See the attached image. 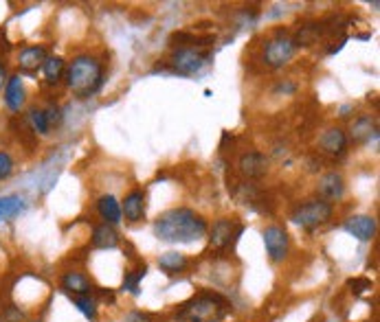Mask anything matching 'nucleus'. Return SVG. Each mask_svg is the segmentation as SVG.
Here are the masks:
<instances>
[{"label":"nucleus","mask_w":380,"mask_h":322,"mask_svg":"<svg viewBox=\"0 0 380 322\" xmlns=\"http://www.w3.org/2000/svg\"><path fill=\"white\" fill-rule=\"evenodd\" d=\"M209 232L207 219L191 209H169L154 222V235L169 244H194Z\"/></svg>","instance_id":"nucleus-1"},{"label":"nucleus","mask_w":380,"mask_h":322,"mask_svg":"<svg viewBox=\"0 0 380 322\" xmlns=\"http://www.w3.org/2000/svg\"><path fill=\"white\" fill-rule=\"evenodd\" d=\"M66 85L79 99L93 97L104 85V64L93 55H77L66 68Z\"/></svg>","instance_id":"nucleus-2"},{"label":"nucleus","mask_w":380,"mask_h":322,"mask_svg":"<svg viewBox=\"0 0 380 322\" xmlns=\"http://www.w3.org/2000/svg\"><path fill=\"white\" fill-rule=\"evenodd\" d=\"M229 311V303L220 294L200 291L194 298L181 305L176 320L179 322H222Z\"/></svg>","instance_id":"nucleus-3"},{"label":"nucleus","mask_w":380,"mask_h":322,"mask_svg":"<svg viewBox=\"0 0 380 322\" xmlns=\"http://www.w3.org/2000/svg\"><path fill=\"white\" fill-rule=\"evenodd\" d=\"M332 215H334L332 204L314 197V199H306L299 204V207H295V211L290 213V219L306 230H312V228L328 224L332 219Z\"/></svg>","instance_id":"nucleus-4"},{"label":"nucleus","mask_w":380,"mask_h":322,"mask_svg":"<svg viewBox=\"0 0 380 322\" xmlns=\"http://www.w3.org/2000/svg\"><path fill=\"white\" fill-rule=\"evenodd\" d=\"M211 55L207 51H200V48H191V46H183V48H176L169 57V66L176 75H183V77H191L196 73L202 71L204 64H209Z\"/></svg>","instance_id":"nucleus-5"},{"label":"nucleus","mask_w":380,"mask_h":322,"mask_svg":"<svg viewBox=\"0 0 380 322\" xmlns=\"http://www.w3.org/2000/svg\"><path fill=\"white\" fill-rule=\"evenodd\" d=\"M297 53V44L290 36L286 33H277L275 38H271L266 44H264V53H261V60H264L266 66L271 68H281L286 66L292 57Z\"/></svg>","instance_id":"nucleus-6"},{"label":"nucleus","mask_w":380,"mask_h":322,"mask_svg":"<svg viewBox=\"0 0 380 322\" xmlns=\"http://www.w3.org/2000/svg\"><path fill=\"white\" fill-rule=\"evenodd\" d=\"M261 237H264V246H266V254L271 261L279 263L288 256V250H290V237L284 226H269L261 232Z\"/></svg>","instance_id":"nucleus-7"},{"label":"nucleus","mask_w":380,"mask_h":322,"mask_svg":"<svg viewBox=\"0 0 380 322\" xmlns=\"http://www.w3.org/2000/svg\"><path fill=\"white\" fill-rule=\"evenodd\" d=\"M238 169H240V173L244 175V178L259 180V178H264V175L269 173L271 160H269L266 154H261V152H246V154L240 156Z\"/></svg>","instance_id":"nucleus-8"},{"label":"nucleus","mask_w":380,"mask_h":322,"mask_svg":"<svg viewBox=\"0 0 380 322\" xmlns=\"http://www.w3.org/2000/svg\"><path fill=\"white\" fill-rule=\"evenodd\" d=\"M242 232V228L238 226L236 219L231 217H222L214 224V228L209 230V246L216 248V250H222L231 244L233 237H238Z\"/></svg>","instance_id":"nucleus-9"},{"label":"nucleus","mask_w":380,"mask_h":322,"mask_svg":"<svg viewBox=\"0 0 380 322\" xmlns=\"http://www.w3.org/2000/svg\"><path fill=\"white\" fill-rule=\"evenodd\" d=\"M347 132L343 128H328L319 138V150L330 158H341L347 150Z\"/></svg>","instance_id":"nucleus-10"},{"label":"nucleus","mask_w":380,"mask_h":322,"mask_svg":"<svg viewBox=\"0 0 380 322\" xmlns=\"http://www.w3.org/2000/svg\"><path fill=\"white\" fill-rule=\"evenodd\" d=\"M316 193H319V199H324V202H336L343 197L345 193V180H343V175L339 171H328L324 173L319 178L316 182Z\"/></svg>","instance_id":"nucleus-11"},{"label":"nucleus","mask_w":380,"mask_h":322,"mask_svg":"<svg viewBox=\"0 0 380 322\" xmlns=\"http://www.w3.org/2000/svg\"><path fill=\"white\" fill-rule=\"evenodd\" d=\"M121 217H126L132 224L145 219V191L143 189H134L126 195L121 204Z\"/></svg>","instance_id":"nucleus-12"},{"label":"nucleus","mask_w":380,"mask_h":322,"mask_svg":"<svg viewBox=\"0 0 380 322\" xmlns=\"http://www.w3.org/2000/svg\"><path fill=\"white\" fill-rule=\"evenodd\" d=\"M345 230L359 242H369L376 235V219L371 215H352L345 222Z\"/></svg>","instance_id":"nucleus-13"},{"label":"nucleus","mask_w":380,"mask_h":322,"mask_svg":"<svg viewBox=\"0 0 380 322\" xmlns=\"http://www.w3.org/2000/svg\"><path fill=\"white\" fill-rule=\"evenodd\" d=\"M46 57H49V53H46V48L40 46V44H36V46H24V48L20 51V55H18V66H20V71H24V73H36L38 68H42V64L46 62Z\"/></svg>","instance_id":"nucleus-14"},{"label":"nucleus","mask_w":380,"mask_h":322,"mask_svg":"<svg viewBox=\"0 0 380 322\" xmlns=\"http://www.w3.org/2000/svg\"><path fill=\"white\" fill-rule=\"evenodd\" d=\"M60 285H62V289L66 291V294H71L73 298H77V296H91V291H93L91 281L86 279L81 272H75V270L62 274Z\"/></svg>","instance_id":"nucleus-15"},{"label":"nucleus","mask_w":380,"mask_h":322,"mask_svg":"<svg viewBox=\"0 0 380 322\" xmlns=\"http://www.w3.org/2000/svg\"><path fill=\"white\" fill-rule=\"evenodd\" d=\"M26 103V93H24V83L20 75H11L5 83V105L11 112H20Z\"/></svg>","instance_id":"nucleus-16"},{"label":"nucleus","mask_w":380,"mask_h":322,"mask_svg":"<svg viewBox=\"0 0 380 322\" xmlns=\"http://www.w3.org/2000/svg\"><path fill=\"white\" fill-rule=\"evenodd\" d=\"M371 136H376V121L371 119V116H359V119L349 125L347 140H352L354 145H363L367 140H371Z\"/></svg>","instance_id":"nucleus-17"},{"label":"nucleus","mask_w":380,"mask_h":322,"mask_svg":"<svg viewBox=\"0 0 380 322\" xmlns=\"http://www.w3.org/2000/svg\"><path fill=\"white\" fill-rule=\"evenodd\" d=\"M119 246V232L114 230V226L110 224H99L93 230V248L99 250H108V248H116Z\"/></svg>","instance_id":"nucleus-18"},{"label":"nucleus","mask_w":380,"mask_h":322,"mask_svg":"<svg viewBox=\"0 0 380 322\" xmlns=\"http://www.w3.org/2000/svg\"><path fill=\"white\" fill-rule=\"evenodd\" d=\"M97 213L106 224H119L121 222V204L116 202L114 195H101L97 199Z\"/></svg>","instance_id":"nucleus-19"},{"label":"nucleus","mask_w":380,"mask_h":322,"mask_svg":"<svg viewBox=\"0 0 380 322\" xmlns=\"http://www.w3.org/2000/svg\"><path fill=\"white\" fill-rule=\"evenodd\" d=\"M26 204L20 195H3L0 197V222H9L24 213Z\"/></svg>","instance_id":"nucleus-20"},{"label":"nucleus","mask_w":380,"mask_h":322,"mask_svg":"<svg viewBox=\"0 0 380 322\" xmlns=\"http://www.w3.org/2000/svg\"><path fill=\"white\" fill-rule=\"evenodd\" d=\"M64 60L60 55H49L46 57V62L42 64V73H44V79L49 85H55V83H60V79L64 77Z\"/></svg>","instance_id":"nucleus-21"},{"label":"nucleus","mask_w":380,"mask_h":322,"mask_svg":"<svg viewBox=\"0 0 380 322\" xmlns=\"http://www.w3.org/2000/svg\"><path fill=\"white\" fill-rule=\"evenodd\" d=\"M187 266V256L181 252H165L159 256V268L167 274H176Z\"/></svg>","instance_id":"nucleus-22"},{"label":"nucleus","mask_w":380,"mask_h":322,"mask_svg":"<svg viewBox=\"0 0 380 322\" xmlns=\"http://www.w3.org/2000/svg\"><path fill=\"white\" fill-rule=\"evenodd\" d=\"M29 121H31L34 132H38L42 136H46L51 132V128H53L51 119H49V112L44 108H34L31 112H29Z\"/></svg>","instance_id":"nucleus-23"},{"label":"nucleus","mask_w":380,"mask_h":322,"mask_svg":"<svg viewBox=\"0 0 380 322\" xmlns=\"http://www.w3.org/2000/svg\"><path fill=\"white\" fill-rule=\"evenodd\" d=\"M145 272H148V266H145V263H143L141 268H136V270L128 272V274H126V279H124V289L136 296V294H139V283H141V279L145 276Z\"/></svg>","instance_id":"nucleus-24"},{"label":"nucleus","mask_w":380,"mask_h":322,"mask_svg":"<svg viewBox=\"0 0 380 322\" xmlns=\"http://www.w3.org/2000/svg\"><path fill=\"white\" fill-rule=\"evenodd\" d=\"M73 305L89 318V320H97V303L91 298V296H77V298H73Z\"/></svg>","instance_id":"nucleus-25"},{"label":"nucleus","mask_w":380,"mask_h":322,"mask_svg":"<svg viewBox=\"0 0 380 322\" xmlns=\"http://www.w3.org/2000/svg\"><path fill=\"white\" fill-rule=\"evenodd\" d=\"M14 167H16V162H14L11 154L0 152V180H7L9 175L14 173Z\"/></svg>","instance_id":"nucleus-26"},{"label":"nucleus","mask_w":380,"mask_h":322,"mask_svg":"<svg viewBox=\"0 0 380 322\" xmlns=\"http://www.w3.org/2000/svg\"><path fill=\"white\" fill-rule=\"evenodd\" d=\"M349 285L354 287L356 294H361V291H365V289L371 287V281H367V279H356V281H349Z\"/></svg>","instance_id":"nucleus-27"},{"label":"nucleus","mask_w":380,"mask_h":322,"mask_svg":"<svg viewBox=\"0 0 380 322\" xmlns=\"http://www.w3.org/2000/svg\"><path fill=\"white\" fill-rule=\"evenodd\" d=\"M152 318L148 313H141V311H130L126 316V322H150Z\"/></svg>","instance_id":"nucleus-28"},{"label":"nucleus","mask_w":380,"mask_h":322,"mask_svg":"<svg viewBox=\"0 0 380 322\" xmlns=\"http://www.w3.org/2000/svg\"><path fill=\"white\" fill-rule=\"evenodd\" d=\"M7 79H9V75H7V68H5V64H3V62H0V90H3V88H5Z\"/></svg>","instance_id":"nucleus-29"},{"label":"nucleus","mask_w":380,"mask_h":322,"mask_svg":"<svg viewBox=\"0 0 380 322\" xmlns=\"http://www.w3.org/2000/svg\"><path fill=\"white\" fill-rule=\"evenodd\" d=\"M36 322H38V320H36Z\"/></svg>","instance_id":"nucleus-30"}]
</instances>
